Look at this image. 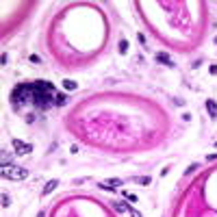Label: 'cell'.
I'll return each mask as SVG.
<instances>
[{
  "label": "cell",
  "mask_w": 217,
  "mask_h": 217,
  "mask_svg": "<svg viewBox=\"0 0 217 217\" xmlns=\"http://www.w3.org/2000/svg\"><path fill=\"white\" fill-rule=\"evenodd\" d=\"M63 87H65L67 91H72V89L78 87V83H76V80H63Z\"/></svg>",
  "instance_id": "cell-11"
},
{
  "label": "cell",
  "mask_w": 217,
  "mask_h": 217,
  "mask_svg": "<svg viewBox=\"0 0 217 217\" xmlns=\"http://www.w3.org/2000/svg\"><path fill=\"white\" fill-rule=\"evenodd\" d=\"M28 59H31V63H35V65H39V63H41V59H39L37 54H31Z\"/></svg>",
  "instance_id": "cell-16"
},
{
  "label": "cell",
  "mask_w": 217,
  "mask_h": 217,
  "mask_svg": "<svg viewBox=\"0 0 217 217\" xmlns=\"http://www.w3.org/2000/svg\"><path fill=\"white\" fill-rule=\"evenodd\" d=\"M9 204H11V198H9V193H2V206L7 208Z\"/></svg>",
  "instance_id": "cell-14"
},
{
  "label": "cell",
  "mask_w": 217,
  "mask_h": 217,
  "mask_svg": "<svg viewBox=\"0 0 217 217\" xmlns=\"http://www.w3.org/2000/svg\"><path fill=\"white\" fill-rule=\"evenodd\" d=\"M0 165L2 167H13V154L7 150H0Z\"/></svg>",
  "instance_id": "cell-4"
},
{
  "label": "cell",
  "mask_w": 217,
  "mask_h": 217,
  "mask_svg": "<svg viewBox=\"0 0 217 217\" xmlns=\"http://www.w3.org/2000/svg\"><path fill=\"white\" fill-rule=\"evenodd\" d=\"M57 187H59V180H48V182H46V187H44V191H41V195H48V193H52Z\"/></svg>",
  "instance_id": "cell-6"
},
{
  "label": "cell",
  "mask_w": 217,
  "mask_h": 217,
  "mask_svg": "<svg viewBox=\"0 0 217 217\" xmlns=\"http://www.w3.org/2000/svg\"><path fill=\"white\" fill-rule=\"evenodd\" d=\"M111 204H113V208H115L117 213H126V211H128V204H124L122 200H111Z\"/></svg>",
  "instance_id": "cell-8"
},
{
  "label": "cell",
  "mask_w": 217,
  "mask_h": 217,
  "mask_svg": "<svg viewBox=\"0 0 217 217\" xmlns=\"http://www.w3.org/2000/svg\"><path fill=\"white\" fill-rule=\"evenodd\" d=\"M106 182H111L113 187H122V185H124V182H122L120 178H111V180H106Z\"/></svg>",
  "instance_id": "cell-15"
},
{
  "label": "cell",
  "mask_w": 217,
  "mask_h": 217,
  "mask_svg": "<svg viewBox=\"0 0 217 217\" xmlns=\"http://www.w3.org/2000/svg\"><path fill=\"white\" fill-rule=\"evenodd\" d=\"M0 174H2L5 180H24L28 176V172L20 165H13V167H2L0 169Z\"/></svg>",
  "instance_id": "cell-2"
},
{
  "label": "cell",
  "mask_w": 217,
  "mask_h": 217,
  "mask_svg": "<svg viewBox=\"0 0 217 217\" xmlns=\"http://www.w3.org/2000/svg\"><path fill=\"white\" fill-rule=\"evenodd\" d=\"M11 146L15 148V154H18V156H26V154H31V152H33L31 143H24V141H20V139H13V141H11Z\"/></svg>",
  "instance_id": "cell-3"
},
{
  "label": "cell",
  "mask_w": 217,
  "mask_h": 217,
  "mask_svg": "<svg viewBox=\"0 0 217 217\" xmlns=\"http://www.w3.org/2000/svg\"><path fill=\"white\" fill-rule=\"evenodd\" d=\"M130 180H133V182H137V185H141V187H148V185L152 182V178H150V176H133Z\"/></svg>",
  "instance_id": "cell-5"
},
{
  "label": "cell",
  "mask_w": 217,
  "mask_h": 217,
  "mask_svg": "<svg viewBox=\"0 0 217 217\" xmlns=\"http://www.w3.org/2000/svg\"><path fill=\"white\" fill-rule=\"evenodd\" d=\"M124 198H126L128 204H135V202H137V195H133V193H124Z\"/></svg>",
  "instance_id": "cell-13"
},
{
  "label": "cell",
  "mask_w": 217,
  "mask_h": 217,
  "mask_svg": "<svg viewBox=\"0 0 217 217\" xmlns=\"http://www.w3.org/2000/svg\"><path fill=\"white\" fill-rule=\"evenodd\" d=\"M0 63H2V65H7V63H9V57H7V52L2 54V61H0Z\"/></svg>",
  "instance_id": "cell-18"
},
{
  "label": "cell",
  "mask_w": 217,
  "mask_h": 217,
  "mask_svg": "<svg viewBox=\"0 0 217 217\" xmlns=\"http://www.w3.org/2000/svg\"><path fill=\"white\" fill-rule=\"evenodd\" d=\"M156 61H159V63H165V65H174V63L169 61V57H167L165 52H159V54H156Z\"/></svg>",
  "instance_id": "cell-9"
},
{
  "label": "cell",
  "mask_w": 217,
  "mask_h": 217,
  "mask_svg": "<svg viewBox=\"0 0 217 217\" xmlns=\"http://www.w3.org/2000/svg\"><path fill=\"white\" fill-rule=\"evenodd\" d=\"M120 52H122V54L128 52V41H126V39H120Z\"/></svg>",
  "instance_id": "cell-12"
},
{
  "label": "cell",
  "mask_w": 217,
  "mask_h": 217,
  "mask_svg": "<svg viewBox=\"0 0 217 217\" xmlns=\"http://www.w3.org/2000/svg\"><path fill=\"white\" fill-rule=\"evenodd\" d=\"M54 98L57 91L50 83H31L15 87V91L11 93V106L15 108L24 100L26 106H35L37 111H48L50 106H54Z\"/></svg>",
  "instance_id": "cell-1"
},
{
  "label": "cell",
  "mask_w": 217,
  "mask_h": 217,
  "mask_svg": "<svg viewBox=\"0 0 217 217\" xmlns=\"http://www.w3.org/2000/svg\"><path fill=\"white\" fill-rule=\"evenodd\" d=\"M137 39H139V44H141V46H146V37H143V35H141V33H139V35H137Z\"/></svg>",
  "instance_id": "cell-17"
},
{
  "label": "cell",
  "mask_w": 217,
  "mask_h": 217,
  "mask_svg": "<svg viewBox=\"0 0 217 217\" xmlns=\"http://www.w3.org/2000/svg\"><path fill=\"white\" fill-rule=\"evenodd\" d=\"M206 111L211 117H217V102L215 100H206Z\"/></svg>",
  "instance_id": "cell-7"
},
{
  "label": "cell",
  "mask_w": 217,
  "mask_h": 217,
  "mask_svg": "<svg viewBox=\"0 0 217 217\" xmlns=\"http://www.w3.org/2000/svg\"><path fill=\"white\" fill-rule=\"evenodd\" d=\"M65 102H67V96H65V93H57V98H54V104H57V106H63Z\"/></svg>",
  "instance_id": "cell-10"
},
{
  "label": "cell",
  "mask_w": 217,
  "mask_h": 217,
  "mask_svg": "<svg viewBox=\"0 0 217 217\" xmlns=\"http://www.w3.org/2000/svg\"><path fill=\"white\" fill-rule=\"evenodd\" d=\"M208 72H211V74L215 76V74H217V65H211V67H208Z\"/></svg>",
  "instance_id": "cell-19"
}]
</instances>
